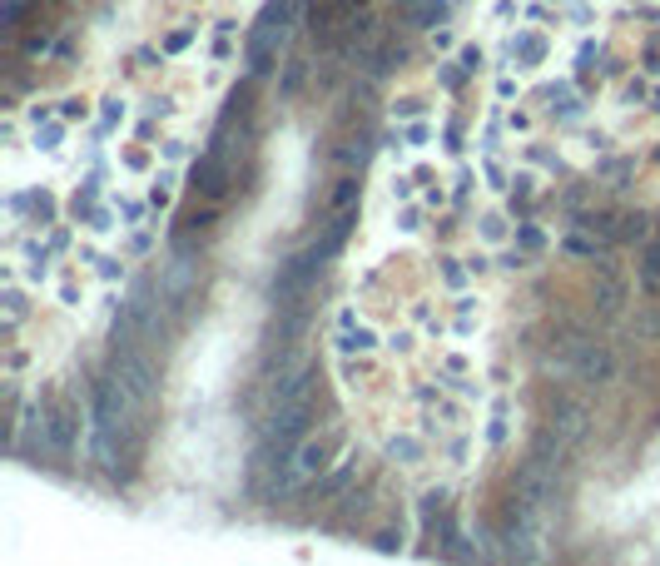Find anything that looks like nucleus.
<instances>
[{
    "instance_id": "f257e3e1",
    "label": "nucleus",
    "mask_w": 660,
    "mask_h": 566,
    "mask_svg": "<svg viewBox=\"0 0 660 566\" xmlns=\"http://www.w3.org/2000/svg\"><path fill=\"white\" fill-rule=\"evenodd\" d=\"M313 413H318V368H303V373L293 378V388H288V393L278 398V408H273L268 443H273V448H288V443H298V438L308 433Z\"/></svg>"
},
{
    "instance_id": "f03ea898",
    "label": "nucleus",
    "mask_w": 660,
    "mask_h": 566,
    "mask_svg": "<svg viewBox=\"0 0 660 566\" xmlns=\"http://www.w3.org/2000/svg\"><path fill=\"white\" fill-rule=\"evenodd\" d=\"M288 15H293V0H268L258 10V20L248 30V45H243V60H248V75L253 80L273 70V60H278V50L288 40Z\"/></svg>"
},
{
    "instance_id": "7ed1b4c3",
    "label": "nucleus",
    "mask_w": 660,
    "mask_h": 566,
    "mask_svg": "<svg viewBox=\"0 0 660 566\" xmlns=\"http://www.w3.org/2000/svg\"><path fill=\"white\" fill-rule=\"evenodd\" d=\"M323 253L318 248H303V253H293L283 268H278V278H273V308H303L308 298H313V288H318V278H323Z\"/></svg>"
},
{
    "instance_id": "20e7f679",
    "label": "nucleus",
    "mask_w": 660,
    "mask_h": 566,
    "mask_svg": "<svg viewBox=\"0 0 660 566\" xmlns=\"http://www.w3.org/2000/svg\"><path fill=\"white\" fill-rule=\"evenodd\" d=\"M114 343H134V348H154V343H164V328H159V303H149V288H134V293L119 303V318H114Z\"/></svg>"
},
{
    "instance_id": "39448f33",
    "label": "nucleus",
    "mask_w": 660,
    "mask_h": 566,
    "mask_svg": "<svg viewBox=\"0 0 660 566\" xmlns=\"http://www.w3.org/2000/svg\"><path fill=\"white\" fill-rule=\"evenodd\" d=\"M110 373L149 408L154 393H159V368L149 358V348H134V343H114V358H110Z\"/></svg>"
},
{
    "instance_id": "423d86ee",
    "label": "nucleus",
    "mask_w": 660,
    "mask_h": 566,
    "mask_svg": "<svg viewBox=\"0 0 660 566\" xmlns=\"http://www.w3.org/2000/svg\"><path fill=\"white\" fill-rule=\"evenodd\" d=\"M556 497V462L547 457H527L522 472H517V502L532 512V507H547Z\"/></svg>"
},
{
    "instance_id": "0eeeda50",
    "label": "nucleus",
    "mask_w": 660,
    "mask_h": 566,
    "mask_svg": "<svg viewBox=\"0 0 660 566\" xmlns=\"http://www.w3.org/2000/svg\"><path fill=\"white\" fill-rule=\"evenodd\" d=\"M233 174H238V164L228 159V154H219L214 144L199 154V169H194V184H199V194L209 199V204H219V199H228V189H233Z\"/></svg>"
},
{
    "instance_id": "6e6552de",
    "label": "nucleus",
    "mask_w": 660,
    "mask_h": 566,
    "mask_svg": "<svg viewBox=\"0 0 660 566\" xmlns=\"http://www.w3.org/2000/svg\"><path fill=\"white\" fill-rule=\"evenodd\" d=\"M362 5H367V0H308V30H313V40H337L342 25H347Z\"/></svg>"
},
{
    "instance_id": "1a4fd4ad",
    "label": "nucleus",
    "mask_w": 660,
    "mask_h": 566,
    "mask_svg": "<svg viewBox=\"0 0 660 566\" xmlns=\"http://www.w3.org/2000/svg\"><path fill=\"white\" fill-rule=\"evenodd\" d=\"M586 423H591L586 398H576V393H551V428H556L566 443H581V438H586Z\"/></svg>"
},
{
    "instance_id": "9d476101",
    "label": "nucleus",
    "mask_w": 660,
    "mask_h": 566,
    "mask_svg": "<svg viewBox=\"0 0 660 566\" xmlns=\"http://www.w3.org/2000/svg\"><path fill=\"white\" fill-rule=\"evenodd\" d=\"M611 348L606 343H576V363H571V373H576V383L581 388H601L606 378H611Z\"/></svg>"
},
{
    "instance_id": "9b49d317",
    "label": "nucleus",
    "mask_w": 660,
    "mask_h": 566,
    "mask_svg": "<svg viewBox=\"0 0 660 566\" xmlns=\"http://www.w3.org/2000/svg\"><path fill=\"white\" fill-rule=\"evenodd\" d=\"M626 278H621V268L616 263H601V273H596V313L601 318H621V308H626Z\"/></svg>"
},
{
    "instance_id": "f8f14e48",
    "label": "nucleus",
    "mask_w": 660,
    "mask_h": 566,
    "mask_svg": "<svg viewBox=\"0 0 660 566\" xmlns=\"http://www.w3.org/2000/svg\"><path fill=\"white\" fill-rule=\"evenodd\" d=\"M332 448H337V438H332V433H323V438H308V443L298 448V457H293V477H298V482H308V477H318V472L328 467Z\"/></svg>"
},
{
    "instance_id": "ddd939ff",
    "label": "nucleus",
    "mask_w": 660,
    "mask_h": 566,
    "mask_svg": "<svg viewBox=\"0 0 660 566\" xmlns=\"http://www.w3.org/2000/svg\"><path fill=\"white\" fill-rule=\"evenodd\" d=\"M347 233H352V209H342V214H332V219H328V228H323V238H318L313 248H318L323 258H332V253H337V248L347 243Z\"/></svg>"
},
{
    "instance_id": "4468645a",
    "label": "nucleus",
    "mask_w": 660,
    "mask_h": 566,
    "mask_svg": "<svg viewBox=\"0 0 660 566\" xmlns=\"http://www.w3.org/2000/svg\"><path fill=\"white\" fill-rule=\"evenodd\" d=\"M641 288H646V298H660V224H656V238L641 253Z\"/></svg>"
},
{
    "instance_id": "2eb2a0df",
    "label": "nucleus",
    "mask_w": 660,
    "mask_h": 566,
    "mask_svg": "<svg viewBox=\"0 0 660 566\" xmlns=\"http://www.w3.org/2000/svg\"><path fill=\"white\" fill-rule=\"evenodd\" d=\"M636 343L660 348V298H651V303H641V308H636Z\"/></svg>"
},
{
    "instance_id": "dca6fc26",
    "label": "nucleus",
    "mask_w": 660,
    "mask_h": 566,
    "mask_svg": "<svg viewBox=\"0 0 660 566\" xmlns=\"http://www.w3.org/2000/svg\"><path fill=\"white\" fill-rule=\"evenodd\" d=\"M412 25H442L447 20V0H407V5H397Z\"/></svg>"
},
{
    "instance_id": "f3484780",
    "label": "nucleus",
    "mask_w": 660,
    "mask_h": 566,
    "mask_svg": "<svg viewBox=\"0 0 660 566\" xmlns=\"http://www.w3.org/2000/svg\"><path fill=\"white\" fill-rule=\"evenodd\" d=\"M362 60H367V70H372V75H387L392 65H402V45H392V40H382V35H377V45H372Z\"/></svg>"
},
{
    "instance_id": "a211bd4d",
    "label": "nucleus",
    "mask_w": 660,
    "mask_h": 566,
    "mask_svg": "<svg viewBox=\"0 0 660 566\" xmlns=\"http://www.w3.org/2000/svg\"><path fill=\"white\" fill-rule=\"evenodd\" d=\"M70 443H75V413L70 408H55L50 413V448L55 453H70Z\"/></svg>"
},
{
    "instance_id": "6ab92c4d",
    "label": "nucleus",
    "mask_w": 660,
    "mask_h": 566,
    "mask_svg": "<svg viewBox=\"0 0 660 566\" xmlns=\"http://www.w3.org/2000/svg\"><path fill=\"white\" fill-rule=\"evenodd\" d=\"M357 194H362V184H357V174L347 169L337 184H332V194H328V209L332 214H342V209H357Z\"/></svg>"
},
{
    "instance_id": "aec40b11",
    "label": "nucleus",
    "mask_w": 660,
    "mask_h": 566,
    "mask_svg": "<svg viewBox=\"0 0 660 566\" xmlns=\"http://www.w3.org/2000/svg\"><path fill=\"white\" fill-rule=\"evenodd\" d=\"M337 348H342V353H367V348H377V333H372V328L342 333V338H337Z\"/></svg>"
},
{
    "instance_id": "412c9836",
    "label": "nucleus",
    "mask_w": 660,
    "mask_h": 566,
    "mask_svg": "<svg viewBox=\"0 0 660 566\" xmlns=\"http://www.w3.org/2000/svg\"><path fill=\"white\" fill-rule=\"evenodd\" d=\"M542 55H547L542 35H522V40H517V60H522V65H537Z\"/></svg>"
},
{
    "instance_id": "4be33fe9",
    "label": "nucleus",
    "mask_w": 660,
    "mask_h": 566,
    "mask_svg": "<svg viewBox=\"0 0 660 566\" xmlns=\"http://www.w3.org/2000/svg\"><path fill=\"white\" fill-rule=\"evenodd\" d=\"M616 224H621V228H616L621 238H646V233H651V224H646L641 214H626V219H616Z\"/></svg>"
},
{
    "instance_id": "5701e85b",
    "label": "nucleus",
    "mask_w": 660,
    "mask_h": 566,
    "mask_svg": "<svg viewBox=\"0 0 660 566\" xmlns=\"http://www.w3.org/2000/svg\"><path fill=\"white\" fill-rule=\"evenodd\" d=\"M392 457H402V462H417L422 457V443L417 438H392V448H387Z\"/></svg>"
},
{
    "instance_id": "b1692460",
    "label": "nucleus",
    "mask_w": 660,
    "mask_h": 566,
    "mask_svg": "<svg viewBox=\"0 0 660 566\" xmlns=\"http://www.w3.org/2000/svg\"><path fill=\"white\" fill-rule=\"evenodd\" d=\"M347 472H352V467L342 462V467L332 472V477H328V482H323V487H318V492H323V497H332V492H342V482H347Z\"/></svg>"
},
{
    "instance_id": "393cba45",
    "label": "nucleus",
    "mask_w": 660,
    "mask_h": 566,
    "mask_svg": "<svg viewBox=\"0 0 660 566\" xmlns=\"http://www.w3.org/2000/svg\"><path fill=\"white\" fill-rule=\"evenodd\" d=\"M20 323V293H5V328Z\"/></svg>"
},
{
    "instance_id": "a878e982",
    "label": "nucleus",
    "mask_w": 660,
    "mask_h": 566,
    "mask_svg": "<svg viewBox=\"0 0 660 566\" xmlns=\"http://www.w3.org/2000/svg\"><path fill=\"white\" fill-rule=\"evenodd\" d=\"M566 248L581 253V258H596V243H591V238H566Z\"/></svg>"
},
{
    "instance_id": "bb28decb",
    "label": "nucleus",
    "mask_w": 660,
    "mask_h": 566,
    "mask_svg": "<svg viewBox=\"0 0 660 566\" xmlns=\"http://www.w3.org/2000/svg\"><path fill=\"white\" fill-rule=\"evenodd\" d=\"M164 45H169V50H184V45H189V30H174V35H169Z\"/></svg>"
},
{
    "instance_id": "cd10ccee",
    "label": "nucleus",
    "mask_w": 660,
    "mask_h": 566,
    "mask_svg": "<svg viewBox=\"0 0 660 566\" xmlns=\"http://www.w3.org/2000/svg\"><path fill=\"white\" fill-rule=\"evenodd\" d=\"M55 144H60V129H55V124H50V129H45V134H40V149H55Z\"/></svg>"
},
{
    "instance_id": "c85d7f7f",
    "label": "nucleus",
    "mask_w": 660,
    "mask_h": 566,
    "mask_svg": "<svg viewBox=\"0 0 660 566\" xmlns=\"http://www.w3.org/2000/svg\"><path fill=\"white\" fill-rule=\"evenodd\" d=\"M397 5H407V0H397Z\"/></svg>"
}]
</instances>
